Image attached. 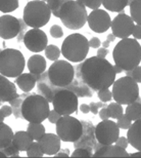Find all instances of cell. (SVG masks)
I'll return each instance as SVG.
<instances>
[{
	"mask_svg": "<svg viewBox=\"0 0 141 158\" xmlns=\"http://www.w3.org/2000/svg\"><path fill=\"white\" fill-rule=\"evenodd\" d=\"M102 4L112 12H120L128 5V0H101Z\"/></svg>",
	"mask_w": 141,
	"mask_h": 158,
	"instance_id": "cb8c5ba5",
	"label": "cell"
},
{
	"mask_svg": "<svg viewBox=\"0 0 141 158\" xmlns=\"http://www.w3.org/2000/svg\"><path fill=\"white\" fill-rule=\"evenodd\" d=\"M77 1L82 3V4L87 6L88 8H91L92 10L99 8V6L102 4L101 0H77Z\"/></svg>",
	"mask_w": 141,
	"mask_h": 158,
	"instance_id": "f35d334b",
	"label": "cell"
},
{
	"mask_svg": "<svg viewBox=\"0 0 141 158\" xmlns=\"http://www.w3.org/2000/svg\"><path fill=\"white\" fill-rule=\"evenodd\" d=\"M46 60L40 55H34L30 56L28 61V69L30 73L39 75L42 74L46 70Z\"/></svg>",
	"mask_w": 141,
	"mask_h": 158,
	"instance_id": "7402d4cb",
	"label": "cell"
},
{
	"mask_svg": "<svg viewBox=\"0 0 141 158\" xmlns=\"http://www.w3.org/2000/svg\"><path fill=\"white\" fill-rule=\"evenodd\" d=\"M101 45V41L97 37H92L91 39L89 40V46L92 47V48H99V46Z\"/></svg>",
	"mask_w": 141,
	"mask_h": 158,
	"instance_id": "ee69618b",
	"label": "cell"
},
{
	"mask_svg": "<svg viewBox=\"0 0 141 158\" xmlns=\"http://www.w3.org/2000/svg\"><path fill=\"white\" fill-rule=\"evenodd\" d=\"M112 99L121 105H129L139 98L138 83L133 78L124 76L115 80L112 84Z\"/></svg>",
	"mask_w": 141,
	"mask_h": 158,
	"instance_id": "ba28073f",
	"label": "cell"
},
{
	"mask_svg": "<svg viewBox=\"0 0 141 158\" xmlns=\"http://www.w3.org/2000/svg\"><path fill=\"white\" fill-rule=\"evenodd\" d=\"M23 40L25 46L32 52H42L48 44V38H47L46 33L38 28H32L31 30L27 31L25 33Z\"/></svg>",
	"mask_w": 141,
	"mask_h": 158,
	"instance_id": "7c38bea8",
	"label": "cell"
},
{
	"mask_svg": "<svg viewBox=\"0 0 141 158\" xmlns=\"http://www.w3.org/2000/svg\"><path fill=\"white\" fill-rule=\"evenodd\" d=\"M51 17V10L47 3L41 0H33L28 2L24 8L23 21L26 26L38 28L45 26Z\"/></svg>",
	"mask_w": 141,
	"mask_h": 158,
	"instance_id": "8992f818",
	"label": "cell"
},
{
	"mask_svg": "<svg viewBox=\"0 0 141 158\" xmlns=\"http://www.w3.org/2000/svg\"><path fill=\"white\" fill-rule=\"evenodd\" d=\"M77 75L90 89L97 90L109 88L116 80V72L105 58L92 56L84 60L77 67Z\"/></svg>",
	"mask_w": 141,
	"mask_h": 158,
	"instance_id": "6da1fadb",
	"label": "cell"
},
{
	"mask_svg": "<svg viewBox=\"0 0 141 158\" xmlns=\"http://www.w3.org/2000/svg\"><path fill=\"white\" fill-rule=\"evenodd\" d=\"M56 135L62 142L75 143L83 134V123L71 115L61 116L56 122Z\"/></svg>",
	"mask_w": 141,
	"mask_h": 158,
	"instance_id": "9c48e42d",
	"label": "cell"
},
{
	"mask_svg": "<svg viewBox=\"0 0 141 158\" xmlns=\"http://www.w3.org/2000/svg\"><path fill=\"white\" fill-rule=\"evenodd\" d=\"M96 105H97V107H98V108H103V107H106L105 106V103L101 102V101H100V102H98V103H96Z\"/></svg>",
	"mask_w": 141,
	"mask_h": 158,
	"instance_id": "11a10c76",
	"label": "cell"
},
{
	"mask_svg": "<svg viewBox=\"0 0 141 158\" xmlns=\"http://www.w3.org/2000/svg\"><path fill=\"white\" fill-rule=\"evenodd\" d=\"M50 35H51L53 38H61L62 35H64V31H62L61 26H58V25H53V26L50 28Z\"/></svg>",
	"mask_w": 141,
	"mask_h": 158,
	"instance_id": "ab89813d",
	"label": "cell"
},
{
	"mask_svg": "<svg viewBox=\"0 0 141 158\" xmlns=\"http://www.w3.org/2000/svg\"><path fill=\"white\" fill-rule=\"evenodd\" d=\"M2 52V50H1V49H0V52Z\"/></svg>",
	"mask_w": 141,
	"mask_h": 158,
	"instance_id": "e7e4bbea",
	"label": "cell"
},
{
	"mask_svg": "<svg viewBox=\"0 0 141 158\" xmlns=\"http://www.w3.org/2000/svg\"><path fill=\"white\" fill-rule=\"evenodd\" d=\"M108 108V116L109 118L112 119H118L122 114H124V110L123 107H122L121 104L119 103H111L108 106H106Z\"/></svg>",
	"mask_w": 141,
	"mask_h": 158,
	"instance_id": "f1b7e54d",
	"label": "cell"
},
{
	"mask_svg": "<svg viewBox=\"0 0 141 158\" xmlns=\"http://www.w3.org/2000/svg\"><path fill=\"white\" fill-rule=\"evenodd\" d=\"M93 156V153L88 148H78L72 153L71 157L73 158H90Z\"/></svg>",
	"mask_w": 141,
	"mask_h": 158,
	"instance_id": "836d02e7",
	"label": "cell"
},
{
	"mask_svg": "<svg viewBox=\"0 0 141 158\" xmlns=\"http://www.w3.org/2000/svg\"><path fill=\"white\" fill-rule=\"evenodd\" d=\"M127 139L131 146L136 150L141 151V118L135 120L128 128Z\"/></svg>",
	"mask_w": 141,
	"mask_h": 158,
	"instance_id": "d6986e66",
	"label": "cell"
},
{
	"mask_svg": "<svg viewBox=\"0 0 141 158\" xmlns=\"http://www.w3.org/2000/svg\"><path fill=\"white\" fill-rule=\"evenodd\" d=\"M98 113H99V117H100V119H101V120L109 119L108 112V108H106V107H103V108H101V110H100Z\"/></svg>",
	"mask_w": 141,
	"mask_h": 158,
	"instance_id": "bcb514c9",
	"label": "cell"
},
{
	"mask_svg": "<svg viewBox=\"0 0 141 158\" xmlns=\"http://www.w3.org/2000/svg\"><path fill=\"white\" fill-rule=\"evenodd\" d=\"M137 102H139V103L141 104V100H140V97L138 98V100H137Z\"/></svg>",
	"mask_w": 141,
	"mask_h": 158,
	"instance_id": "94428289",
	"label": "cell"
},
{
	"mask_svg": "<svg viewBox=\"0 0 141 158\" xmlns=\"http://www.w3.org/2000/svg\"><path fill=\"white\" fill-rule=\"evenodd\" d=\"M61 139L57 135L54 134H45L38 141L43 153L46 155L52 156L61 150Z\"/></svg>",
	"mask_w": 141,
	"mask_h": 158,
	"instance_id": "e0dca14e",
	"label": "cell"
},
{
	"mask_svg": "<svg viewBox=\"0 0 141 158\" xmlns=\"http://www.w3.org/2000/svg\"><path fill=\"white\" fill-rule=\"evenodd\" d=\"M33 142H34V139L27 131H17L14 135V139H12V143L14 144V146L17 147L21 152L27 151L28 148L31 146V144H32Z\"/></svg>",
	"mask_w": 141,
	"mask_h": 158,
	"instance_id": "ffe728a7",
	"label": "cell"
},
{
	"mask_svg": "<svg viewBox=\"0 0 141 158\" xmlns=\"http://www.w3.org/2000/svg\"><path fill=\"white\" fill-rule=\"evenodd\" d=\"M88 26L93 32L104 33L111 28L112 20L109 15L103 9L97 8L92 10L87 18Z\"/></svg>",
	"mask_w": 141,
	"mask_h": 158,
	"instance_id": "5bb4252c",
	"label": "cell"
},
{
	"mask_svg": "<svg viewBox=\"0 0 141 158\" xmlns=\"http://www.w3.org/2000/svg\"><path fill=\"white\" fill-rule=\"evenodd\" d=\"M125 72H126V76L133 78L137 83H141V66H137L133 70L125 71Z\"/></svg>",
	"mask_w": 141,
	"mask_h": 158,
	"instance_id": "74e56055",
	"label": "cell"
},
{
	"mask_svg": "<svg viewBox=\"0 0 141 158\" xmlns=\"http://www.w3.org/2000/svg\"><path fill=\"white\" fill-rule=\"evenodd\" d=\"M94 158H127L129 157V153L126 149L117 145H96L95 152L93 153Z\"/></svg>",
	"mask_w": 141,
	"mask_h": 158,
	"instance_id": "2e32d148",
	"label": "cell"
},
{
	"mask_svg": "<svg viewBox=\"0 0 141 158\" xmlns=\"http://www.w3.org/2000/svg\"><path fill=\"white\" fill-rule=\"evenodd\" d=\"M108 53V50L104 48V47H100V48L97 49V53H96V56L98 58H105Z\"/></svg>",
	"mask_w": 141,
	"mask_h": 158,
	"instance_id": "7dc6e473",
	"label": "cell"
},
{
	"mask_svg": "<svg viewBox=\"0 0 141 158\" xmlns=\"http://www.w3.org/2000/svg\"><path fill=\"white\" fill-rule=\"evenodd\" d=\"M24 100L22 99V96H18V98H15V99L11 100L9 103V105H10L12 108V111H14V114L15 115V117L17 118H21L23 117V115H22V104H23Z\"/></svg>",
	"mask_w": 141,
	"mask_h": 158,
	"instance_id": "d6a6232c",
	"label": "cell"
},
{
	"mask_svg": "<svg viewBox=\"0 0 141 158\" xmlns=\"http://www.w3.org/2000/svg\"><path fill=\"white\" fill-rule=\"evenodd\" d=\"M41 1H44V2H47V0H41Z\"/></svg>",
	"mask_w": 141,
	"mask_h": 158,
	"instance_id": "6125c7cd",
	"label": "cell"
},
{
	"mask_svg": "<svg viewBox=\"0 0 141 158\" xmlns=\"http://www.w3.org/2000/svg\"><path fill=\"white\" fill-rule=\"evenodd\" d=\"M0 111H1L4 117H9L12 114V112H14L12 111V107L10 105H2L1 108H0Z\"/></svg>",
	"mask_w": 141,
	"mask_h": 158,
	"instance_id": "b9f144b4",
	"label": "cell"
},
{
	"mask_svg": "<svg viewBox=\"0 0 141 158\" xmlns=\"http://www.w3.org/2000/svg\"><path fill=\"white\" fill-rule=\"evenodd\" d=\"M117 146H120L122 148H124V149H126L128 147V144H129V142H128V139L125 138V137H119L118 140L116 141L115 143Z\"/></svg>",
	"mask_w": 141,
	"mask_h": 158,
	"instance_id": "7bdbcfd3",
	"label": "cell"
},
{
	"mask_svg": "<svg viewBox=\"0 0 141 158\" xmlns=\"http://www.w3.org/2000/svg\"><path fill=\"white\" fill-rule=\"evenodd\" d=\"M14 131L11 127L4 122H0V149H4L12 143Z\"/></svg>",
	"mask_w": 141,
	"mask_h": 158,
	"instance_id": "603a6c76",
	"label": "cell"
},
{
	"mask_svg": "<svg viewBox=\"0 0 141 158\" xmlns=\"http://www.w3.org/2000/svg\"><path fill=\"white\" fill-rule=\"evenodd\" d=\"M129 157H131V158H141V151H138V152H135V153H129Z\"/></svg>",
	"mask_w": 141,
	"mask_h": 158,
	"instance_id": "816d5d0a",
	"label": "cell"
},
{
	"mask_svg": "<svg viewBox=\"0 0 141 158\" xmlns=\"http://www.w3.org/2000/svg\"><path fill=\"white\" fill-rule=\"evenodd\" d=\"M5 157H7V156H6V154L3 152V151H1V149H0V158H5Z\"/></svg>",
	"mask_w": 141,
	"mask_h": 158,
	"instance_id": "6f0895ef",
	"label": "cell"
},
{
	"mask_svg": "<svg viewBox=\"0 0 141 158\" xmlns=\"http://www.w3.org/2000/svg\"><path fill=\"white\" fill-rule=\"evenodd\" d=\"M114 69H115L116 74H119V73H121V72L123 71V69H122L120 66H118V65H115L114 66Z\"/></svg>",
	"mask_w": 141,
	"mask_h": 158,
	"instance_id": "db71d44e",
	"label": "cell"
},
{
	"mask_svg": "<svg viewBox=\"0 0 141 158\" xmlns=\"http://www.w3.org/2000/svg\"><path fill=\"white\" fill-rule=\"evenodd\" d=\"M89 107H90V112H91L92 114H97V113L99 112L98 111V107H97L96 103H94V102L90 103L89 104Z\"/></svg>",
	"mask_w": 141,
	"mask_h": 158,
	"instance_id": "c3c4849f",
	"label": "cell"
},
{
	"mask_svg": "<svg viewBox=\"0 0 141 158\" xmlns=\"http://www.w3.org/2000/svg\"><path fill=\"white\" fill-rule=\"evenodd\" d=\"M115 65L124 71L133 70L141 62V45L135 38H124L115 46L112 52Z\"/></svg>",
	"mask_w": 141,
	"mask_h": 158,
	"instance_id": "7a4b0ae2",
	"label": "cell"
},
{
	"mask_svg": "<svg viewBox=\"0 0 141 158\" xmlns=\"http://www.w3.org/2000/svg\"><path fill=\"white\" fill-rule=\"evenodd\" d=\"M26 61L24 55L14 48H6L0 52V74L7 78H17L23 73Z\"/></svg>",
	"mask_w": 141,
	"mask_h": 158,
	"instance_id": "52a82bcc",
	"label": "cell"
},
{
	"mask_svg": "<svg viewBox=\"0 0 141 158\" xmlns=\"http://www.w3.org/2000/svg\"><path fill=\"white\" fill-rule=\"evenodd\" d=\"M26 152H27V156L29 158H42L43 155H44L38 141L33 142Z\"/></svg>",
	"mask_w": 141,
	"mask_h": 158,
	"instance_id": "4dcf8cb0",
	"label": "cell"
},
{
	"mask_svg": "<svg viewBox=\"0 0 141 158\" xmlns=\"http://www.w3.org/2000/svg\"><path fill=\"white\" fill-rule=\"evenodd\" d=\"M18 7V0H0V11L3 14L14 11Z\"/></svg>",
	"mask_w": 141,
	"mask_h": 158,
	"instance_id": "f546056e",
	"label": "cell"
},
{
	"mask_svg": "<svg viewBox=\"0 0 141 158\" xmlns=\"http://www.w3.org/2000/svg\"><path fill=\"white\" fill-rule=\"evenodd\" d=\"M89 48V40L82 34L75 33L69 35L62 42L61 53L68 61L80 63L86 60Z\"/></svg>",
	"mask_w": 141,
	"mask_h": 158,
	"instance_id": "5b68a950",
	"label": "cell"
},
{
	"mask_svg": "<svg viewBox=\"0 0 141 158\" xmlns=\"http://www.w3.org/2000/svg\"><path fill=\"white\" fill-rule=\"evenodd\" d=\"M61 49H59L56 45H54V44L47 45L45 48L46 58H48V60H50V61H52V62L57 61L59 56H61Z\"/></svg>",
	"mask_w": 141,
	"mask_h": 158,
	"instance_id": "1f68e13d",
	"label": "cell"
},
{
	"mask_svg": "<svg viewBox=\"0 0 141 158\" xmlns=\"http://www.w3.org/2000/svg\"><path fill=\"white\" fill-rule=\"evenodd\" d=\"M109 43L108 40H105V41H103V43H102V47H104V48H108V47L109 46Z\"/></svg>",
	"mask_w": 141,
	"mask_h": 158,
	"instance_id": "9f6ffc18",
	"label": "cell"
},
{
	"mask_svg": "<svg viewBox=\"0 0 141 158\" xmlns=\"http://www.w3.org/2000/svg\"><path fill=\"white\" fill-rule=\"evenodd\" d=\"M130 6V17L134 23L141 26V0H133Z\"/></svg>",
	"mask_w": 141,
	"mask_h": 158,
	"instance_id": "4316f807",
	"label": "cell"
},
{
	"mask_svg": "<svg viewBox=\"0 0 141 158\" xmlns=\"http://www.w3.org/2000/svg\"><path fill=\"white\" fill-rule=\"evenodd\" d=\"M87 15L86 6L77 0H71L65 2L59 11V19L62 25L68 29L79 30L86 24Z\"/></svg>",
	"mask_w": 141,
	"mask_h": 158,
	"instance_id": "277c9868",
	"label": "cell"
},
{
	"mask_svg": "<svg viewBox=\"0 0 141 158\" xmlns=\"http://www.w3.org/2000/svg\"><path fill=\"white\" fill-rule=\"evenodd\" d=\"M80 111L84 113V114H88L90 112V107L89 105H87V104H82V105L80 106Z\"/></svg>",
	"mask_w": 141,
	"mask_h": 158,
	"instance_id": "681fc988",
	"label": "cell"
},
{
	"mask_svg": "<svg viewBox=\"0 0 141 158\" xmlns=\"http://www.w3.org/2000/svg\"><path fill=\"white\" fill-rule=\"evenodd\" d=\"M61 117V115L59 114V113H57L55 111L54 109L51 110V111L49 112V114H48V117H47V119L49 120V122L50 123H52V124H56V122L58 121L59 118Z\"/></svg>",
	"mask_w": 141,
	"mask_h": 158,
	"instance_id": "60d3db41",
	"label": "cell"
},
{
	"mask_svg": "<svg viewBox=\"0 0 141 158\" xmlns=\"http://www.w3.org/2000/svg\"><path fill=\"white\" fill-rule=\"evenodd\" d=\"M120 135V128L117 122L106 119L101 120L95 127V138L98 144L112 145L115 144Z\"/></svg>",
	"mask_w": 141,
	"mask_h": 158,
	"instance_id": "8fae6325",
	"label": "cell"
},
{
	"mask_svg": "<svg viewBox=\"0 0 141 158\" xmlns=\"http://www.w3.org/2000/svg\"><path fill=\"white\" fill-rule=\"evenodd\" d=\"M21 21L15 17L4 15L0 17V38L12 39L21 33Z\"/></svg>",
	"mask_w": 141,
	"mask_h": 158,
	"instance_id": "9a60e30c",
	"label": "cell"
},
{
	"mask_svg": "<svg viewBox=\"0 0 141 158\" xmlns=\"http://www.w3.org/2000/svg\"><path fill=\"white\" fill-rule=\"evenodd\" d=\"M116 38H117V37H116L114 34L112 33V34H108V37H106V40H108L109 43H112V42H114V41L116 40Z\"/></svg>",
	"mask_w": 141,
	"mask_h": 158,
	"instance_id": "f5cc1de1",
	"label": "cell"
},
{
	"mask_svg": "<svg viewBox=\"0 0 141 158\" xmlns=\"http://www.w3.org/2000/svg\"><path fill=\"white\" fill-rule=\"evenodd\" d=\"M111 27L112 34L116 37L124 39L129 38L132 35L135 24L130 15L122 12V14H119L117 17H115L114 20L112 21Z\"/></svg>",
	"mask_w": 141,
	"mask_h": 158,
	"instance_id": "4fadbf2b",
	"label": "cell"
},
{
	"mask_svg": "<svg viewBox=\"0 0 141 158\" xmlns=\"http://www.w3.org/2000/svg\"><path fill=\"white\" fill-rule=\"evenodd\" d=\"M49 102L42 94H31L26 97L22 104V115L30 123H41L48 117Z\"/></svg>",
	"mask_w": 141,
	"mask_h": 158,
	"instance_id": "3957f363",
	"label": "cell"
},
{
	"mask_svg": "<svg viewBox=\"0 0 141 158\" xmlns=\"http://www.w3.org/2000/svg\"><path fill=\"white\" fill-rule=\"evenodd\" d=\"M2 150H3V152L6 154V156H7V157H12V158H14H14H18V157H20L18 153H20L21 151L14 146V143L9 144L7 147H5L4 149H2Z\"/></svg>",
	"mask_w": 141,
	"mask_h": 158,
	"instance_id": "8d00e7d4",
	"label": "cell"
},
{
	"mask_svg": "<svg viewBox=\"0 0 141 158\" xmlns=\"http://www.w3.org/2000/svg\"><path fill=\"white\" fill-rule=\"evenodd\" d=\"M68 1H71V0H47L46 3L51 10V14L55 18H59V11H61L62 5Z\"/></svg>",
	"mask_w": 141,
	"mask_h": 158,
	"instance_id": "83f0119b",
	"label": "cell"
},
{
	"mask_svg": "<svg viewBox=\"0 0 141 158\" xmlns=\"http://www.w3.org/2000/svg\"><path fill=\"white\" fill-rule=\"evenodd\" d=\"M132 35H133L134 38L137 39V40L141 39V26H140V25H135Z\"/></svg>",
	"mask_w": 141,
	"mask_h": 158,
	"instance_id": "f6af8a7d",
	"label": "cell"
},
{
	"mask_svg": "<svg viewBox=\"0 0 141 158\" xmlns=\"http://www.w3.org/2000/svg\"><path fill=\"white\" fill-rule=\"evenodd\" d=\"M4 116H3V114H2V113H1V111H0V122H2L3 121V120H4Z\"/></svg>",
	"mask_w": 141,
	"mask_h": 158,
	"instance_id": "680465c9",
	"label": "cell"
},
{
	"mask_svg": "<svg viewBox=\"0 0 141 158\" xmlns=\"http://www.w3.org/2000/svg\"><path fill=\"white\" fill-rule=\"evenodd\" d=\"M132 1H133V0H128V5H130L131 3H132Z\"/></svg>",
	"mask_w": 141,
	"mask_h": 158,
	"instance_id": "91938a15",
	"label": "cell"
},
{
	"mask_svg": "<svg viewBox=\"0 0 141 158\" xmlns=\"http://www.w3.org/2000/svg\"><path fill=\"white\" fill-rule=\"evenodd\" d=\"M97 96H98L99 100L103 103H108L112 99V93L108 88H102L97 91Z\"/></svg>",
	"mask_w": 141,
	"mask_h": 158,
	"instance_id": "d590c367",
	"label": "cell"
},
{
	"mask_svg": "<svg viewBox=\"0 0 141 158\" xmlns=\"http://www.w3.org/2000/svg\"><path fill=\"white\" fill-rule=\"evenodd\" d=\"M37 82V75L33 73H22L17 77L15 83L24 93H30L35 87Z\"/></svg>",
	"mask_w": 141,
	"mask_h": 158,
	"instance_id": "44dd1931",
	"label": "cell"
},
{
	"mask_svg": "<svg viewBox=\"0 0 141 158\" xmlns=\"http://www.w3.org/2000/svg\"><path fill=\"white\" fill-rule=\"evenodd\" d=\"M126 115L132 120V121L140 119L141 118V104L136 101V102L127 105Z\"/></svg>",
	"mask_w": 141,
	"mask_h": 158,
	"instance_id": "484cf974",
	"label": "cell"
},
{
	"mask_svg": "<svg viewBox=\"0 0 141 158\" xmlns=\"http://www.w3.org/2000/svg\"><path fill=\"white\" fill-rule=\"evenodd\" d=\"M27 131L32 135L35 141H39L46 134L45 127L42 123H30L27 127Z\"/></svg>",
	"mask_w": 141,
	"mask_h": 158,
	"instance_id": "d4e9b609",
	"label": "cell"
},
{
	"mask_svg": "<svg viewBox=\"0 0 141 158\" xmlns=\"http://www.w3.org/2000/svg\"><path fill=\"white\" fill-rule=\"evenodd\" d=\"M20 94L17 91V86L14 82L9 81L7 77L0 74V101L2 103L10 102Z\"/></svg>",
	"mask_w": 141,
	"mask_h": 158,
	"instance_id": "ac0fdd59",
	"label": "cell"
},
{
	"mask_svg": "<svg viewBox=\"0 0 141 158\" xmlns=\"http://www.w3.org/2000/svg\"><path fill=\"white\" fill-rule=\"evenodd\" d=\"M132 124V120H131L126 114H122L120 117L118 118L117 125L119 126V128L121 129H128Z\"/></svg>",
	"mask_w": 141,
	"mask_h": 158,
	"instance_id": "e575fe53",
	"label": "cell"
},
{
	"mask_svg": "<svg viewBox=\"0 0 141 158\" xmlns=\"http://www.w3.org/2000/svg\"><path fill=\"white\" fill-rule=\"evenodd\" d=\"M1 103H2V102H1V101H0V107H1Z\"/></svg>",
	"mask_w": 141,
	"mask_h": 158,
	"instance_id": "be15d7a7",
	"label": "cell"
},
{
	"mask_svg": "<svg viewBox=\"0 0 141 158\" xmlns=\"http://www.w3.org/2000/svg\"><path fill=\"white\" fill-rule=\"evenodd\" d=\"M51 103L53 109L61 116L72 115L78 110V96L67 88L56 91Z\"/></svg>",
	"mask_w": 141,
	"mask_h": 158,
	"instance_id": "30bf717a",
	"label": "cell"
},
{
	"mask_svg": "<svg viewBox=\"0 0 141 158\" xmlns=\"http://www.w3.org/2000/svg\"><path fill=\"white\" fill-rule=\"evenodd\" d=\"M55 158H61V157H64V158H68V157H70V155H69V151H62V152H57L55 154Z\"/></svg>",
	"mask_w": 141,
	"mask_h": 158,
	"instance_id": "f907efd6",
	"label": "cell"
}]
</instances>
